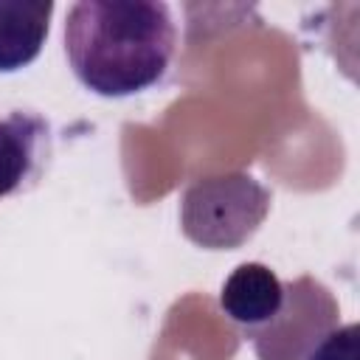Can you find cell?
<instances>
[{
	"label": "cell",
	"instance_id": "1",
	"mask_svg": "<svg viewBox=\"0 0 360 360\" xmlns=\"http://www.w3.org/2000/svg\"><path fill=\"white\" fill-rule=\"evenodd\" d=\"M65 56L96 96L124 98L158 84L174 56V20L155 0H82L65 17Z\"/></svg>",
	"mask_w": 360,
	"mask_h": 360
},
{
	"label": "cell",
	"instance_id": "2",
	"mask_svg": "<svg viewBox=\"0 0 360 360\" xmlns=\"http://www.w3.org/2000/svg\"><path fill=\"white\" fill-rule=\"evenodd\" d=\"M270 211V191L250 174L233 172L194 180L180 200L183 233L208 250L236 248L256 233Z\"/></svg>",
	"mask_w": 360,
	"mask_h": 360
},
{
	"label": "cell",
	"instance_id": "3",
	"mask_svg": "<svg viewBox=\"0 0 360 360\" xmlns=\"http://www.w3.org/2000/svg\"><path fill=\"white\" fill-rule=\"evenodd\" d=\"M51 127L45 118L14 110L0 118V200L28 188L48 158Z\"/></svg>",
	"mask_w": 360,
	"mask_h": 360
},
{
	"label": "cell",
	"instance_id": "4",
	"mask_svg": "<svg viewBox=\"0 0 360 360\" xmlns=\"http://www.w3.org/2000/svg\"><path fill=\"white\" fill-rule=\"evenodd\" d=\"M287 301V284L278 281V276L259 262L239 264L219 290V307L222 312L239 323L248 335L264 329Z\"/></svg>",
	"mask_w": 360,
	"mask_h": 360
},
{
	"label": "cell",
	"instance_id": "5",
	"mask_svg": "<svg viewBox=\"0 0 360 360\" xmlns=\"http://www.w3.org/2000/svg\"><path fill=\"white\" fill-rule=\"evenodd\" d=\"M51 14V0H0V73H14L39 56Z\"/></svg>",
	"mask_w": 360,
	"mask_h": 360
},
{
	"label": "cell",
	"instance_id": "6",
	"mask_svg": "<svg viewBox=\"0 0 360 360\" xmlns=\"http://www.w3.org/2000/svg\"><path fill=\"white\" fill-rule=\"evenodd\" d=\"M304 360H357V323L335 326L326 332Z\"/></svg>",
	"mask_w": 360,
	"mask_h": 360
}]
</instances>
